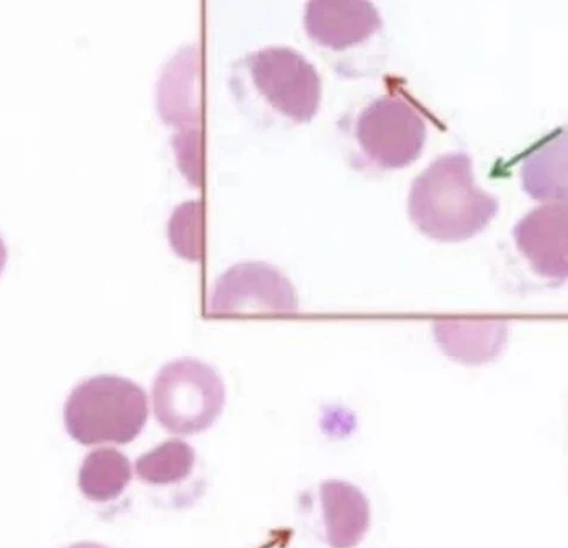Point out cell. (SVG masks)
<instances>
[{"label": "cell", "mask_w": 568, "mask_h": 548, "mask_svg": "<svg viewBox=\"0 0 568 548\" xmlns=\"http://www.w3.org/2000/svg\"><path fill=\"white\" fill-rule=\"evenodd\" d=\"M567 231V201L550 202L520 220L514 229V237L539 276L561 282L568 272Z\"/></svg>", "instance_id": "cell-8"}, {"label": "cell", "mask_w": 568, "mask_h": 548, "mask_svg": "<svg viewBox=\"0 0 568 548\" xmlns=\"http://www.w3.org/2000/svg\"><path fill=\"white\" fill-rule=\"evenodd\" d=\"M503 319H442L434 324L435 338L447 356L464 365H484L501 354L508 341Z\"/></svg>", "instance_id": "cell-10"}, {"label": "cell", "mask_w": 568, "mask_h": 548, "mask_svg": "<svg viewBox=\"0 0 568 548\" xmlns=\"http://www.w3.org/2000/svg\"><path fill=\"white\" fill-rule=\"evenodd\" d=\"M148 417L144 389L116 375L81 383L64 406L67 433L85 447L129 444L142 434Z\"/></svg>", "instance_id": "cell-3"}, {"label": "cell", "mask_w": 568, "mask_h": 548, "mask_svg": "<svg viewBox=\"0 0 568 548\" xmlns=\"http://www.w3.org/2000/svg\"><path fill=\"white\" fill-rule=\"evenodd\" d=\"M7 260H8V251H7V247H6V244L2 240V237H0V274H2V272L6 267Z\"/></svg>", "instance_id": "cell-16"}, {"label": "cell", "mask_w": 568, "mask_h": 548, "mask_svg": "<svg viewBox=\"0 0 568 548\" xmlns=\"http://www.w3.org/2000/svg\"><path fill=\"white\" fill-rule=\"evenodd\" d=\"M232 85L239 102L262 122L283 118L297 124L312 122L322 98V81L312 62L297 50L266 47L240 59Z\"/></svg>", "instance_id": "cell-2"}, {"label": "cell", "mask_w": 568, "mask_h": 548, "mask_svg": "<svg viewBox=\"0 0 568 548\" xmlns=\"http://www.w3.org/2000/svg\"><path fill=\"white\" fill-rule=\"evenodd\" d=\"M202 221V204L195 201L182 204L171 216L170 244L183 258L201 261L203 255Z\"/></svg>", "instance_id": "cell-15"}, {"label": "cell", "mask_w": 568, "mask_h": 548, "mask_svg": "<svg viewBox=\"0 0 568 548\" xmlns=\"http://www.w3.org/2000/svg\"><path fill=\"white\" fill-rule=\"evenodd\" d=\"M525 192L535 200L567 201V141L566 133L550 136L526 159L523 170Z\"/></svg>", "instance_id": "cell-12"}, {"label": "cell", "mask_w": 568, "mask_h": 548, "mask_svg": "<svg viewBox=\"0 0 568 548\" xmlns=\"http://www.w3.org/2000/svg\"><path fill=\"white\" fill-rule=\"evenodd\" d=\"M304 24L317 44L342 51L368 41L383 20L367 0H313L306 4Z\"/></svg>", "instance_id": "cell-9"}, {"label": "cell", "mask_w": 568, "mask_h": 548, "mask_svg": "<svg viewBox=\"0 0 568 548\" xmlns=\"http://www.w3.org/2000/svg\"><path fill=\"white\" fill-rule=\"evenodd\" d=\"M68 548H109V547L100 545V544H95V542H79V544L69 546Z\"/></svg>", "instance_id": "cell-17"}, {"label": "cell", "mask_w": 568, "mask_h": 548, "mask_svg": "<svg viewBox=\"0 0 568 548\" xmlns=\"http://www.w3.org/2000/svg\"><path fill=\"white\" fill-rule=\"evenodd\" d=\"M355 134L365 155L377 166L403 169L422 155L426 123L404 97L387 94L359 114Z\"/></svg>", "instance_id": "cell-5"}, {"label": "cell", "mask_w": 568, "mask_h": 548, "mask_svg": "<svg viewBox=\"0 0 568 548\" xmlns=\"http://www.w3.org/2000/svg\"><path fill=\"white\" fill-rule=\"evenodd\" d=\"M225 386L211 366L196 358L165 365L152 386L154 416L171 434L191 436L210 429L225 406Z\"/></svg>", "instance_id": "cell-4"}, {"label": "cell", "mask_w": 568, "mask_h": 548, "mask_svg": "<svg viewBox=\"0 0 568 548\" xmlns=\"http://www.w3.org/2000/svg\"><path fill=\"white\" fill-rule=\"evenodd\" d=\"M297 312L295 286L277 267L262 262L239 263L221 274L209 303V314L214 316Z\"/></svg>", "instance_id": "cell-7"}, {"label": "cell", "mask_w": 568, "mask_h": 548, "mask_svg": "<svg viewBox=\"0 0 568 548\" xmlns=\"http://www.w3.org/2000/svg\"><path fill=\"white\" fill-rule=\"evenodd\" d=\"M132 478L129 458L113 448H101L84 458L79 474L82 494L94 503L119 498Z\"/></svg>", "instance_id": "cell-13"}, {"label": "cell", "mask_w": 568, "mask_h": 548, "mask_svg": "<svg viewBox=\"0 0 568 548\" xmlns=\"http://www.w3.org/2000/svg\"><path fill=\"white\" fill-rule=\"evenodd\" d=\"M498 210L497 197L476 185L468 153L440 156L410 186L408 213L413 225L437 242H466L484 232Z\"/></svg>", "instance_id": "cell-1"}, {"label": "cell", "mask_w": 568, "mask_h": 548, "mask_svg": "<svg viewBox=\"0 0 568 548\" xmlns=\"http://www.w3.org/2000/svg\"><path fill=\"white\" fill-rule=\"evenodd\" d=\"M201 57L184 50L166 67L160 82V110L169 124L184 131L176 135L175 152L184 175L193 183L202 179Z\"/></svg>", "instance_id": "cell-6"}, {"label": "cell", "mask_w": 568, "mask_h": 548, "mask_svg": "<svg viewBox=\"0 0 568 548\" xmlns=\"http://www.w3.org/2000/svg\"><path fill=\"white\" fill-rule=\"evenodd\" d=\"M326 541L333 548H353L364 539L369 526V505L356 487L326 481L321 486Z\"/></svg>", "instance_id": "cell-11"}, {"label": "cell", "mask_w": 568, "mask_h": 548, "mask_svg": "<svg viewBox=\"0 0 568 548\" xmlns=\"http://www.w3.org/2000/svg\"><path fill=\"white\" fill-rule=\"evenodd\" d=\"M195 451L184 440L170 439L135 461V473L143 483L169 486L182 483L195 466Z\"/></svg>", "instance_id": "cell-14"}]
</instances>
